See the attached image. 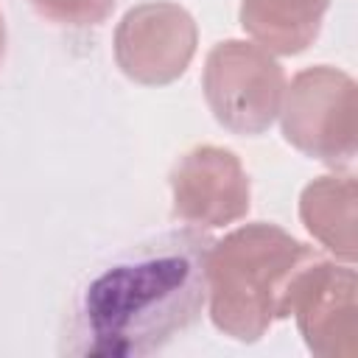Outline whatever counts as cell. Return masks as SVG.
<instances>
[{"mask_svg":"<svg viewBox=\"0 0 358 358\" xmlns=\"http://www.w3.org/2000/svg\"><path fill=\"white\" fill-rule=\"evenodd\" d=\"M210 243L207 232L176 227L109 257L78 285L59 352L143 358L165 350L207 305Z\"/></svg>","mask_w":358,"mask_h":358,"instance_id":"cell-1","label":"cell"},{"mask_svg":"<svg viewBox=\"0 0 358 358\" xmlns=\"http://www.w3.org/2000/svg\"><path fill=\"white\" fill-rule=\"evenodd\" d=\"M319 257L277 224L255 221L213 241L207 252V305L213 324L235 341H257L288 316L302 268Z\"/></svg>","mask_w":358,"mask_h":358,"instance_id":"cell-2","label":"cell"},{"mask_svg":"<svg viewBox=\"0 0 358 358\" xmlns=\"http://www.w3.org/2000/svg\"><path fill=\"white\" fill-rule=\"evenodd\" d=\"M204 98L213 117L232 134H263L285 95V70L255 42H218L204 62Z\"/></svg>","mask_w":358,"mask_h":358,"instance_id":"cell-3","label":"cell"},{"mask_svg":"<svg viewBox=\"0 0 358 358\" xmlns=\"http://www.w3.org/2000/svg\"><path fill=\"white\" fill-rule=\"evenodd\" d=\"M285 140L324 165H350L355 157V81L330 67L316 64L299 70L285 84L282 106Z\"/></svg>","mask_w":358,"mask_h":358,"instance_id":"cell-4","label":"cell"},{"mask_svg":"<svg viewBox=\"0 0 358 358\" xmlns=\"http://www.w3.org/2000/svg\"><path fill=\"white\" fill-rule=\"evenodd\" d=\"M196 42L199 28L182 6L140 3L115 28V62L131 81L162 87L187 70Z\"/></svg>","mask_w":358,"mask_h":358,"instance_id":"cell-5","label":"cell"},{"mask_svg":"<svg viewBox=\"0 0 358 358\" xmlns=\"http://www.w3.org/2000/svg\"><path fill=\"white\" fill-rule=\"evenodd\" d=\"M296 316L299 333L313 355H355V268L313 257L296 277L288 299V316Z\"/></svg>","mask_w":358,"mask_h":358,"instance_id":"cell-6","label":"cell"},{"mask_svg":"<svg viewBox=\"0 0 358 358\" xmlns=\"http://www.w3.org/2000/svg\"><path fill=\"white\" fill-rule=\"evenodd\" d=\"M173 215L196 229L235 224L249 213V176L229 148L196 145L171 168Z\"/></svg>","mask_w":358,"mask_h":358,"instance_id":"cell-7","label":"cell"},{"mask_svg":"<svg viewBox=\"0 0 358 358\" xmlns=\"http://www.w3.org/2000/svg\"><path fill=\"white\" fill-rule=\"evenodd\" d=\"M330 0H241V25L277 56L302 53L322 31Z\"/></svg>","mask_w":358,"mask_h":358,"instance_id":"cell-8","label":"cell"},{"mask_svg":"<svg viewBox=\"0 0 358 358\" xmlns=\"http://www.w3.org/2000/svg\"><path fill=\"white\" fill-rule=\"evenodd\" d=\"M299 218L327 252L355 263V179L350 173L313 179L302 190Z\"/></svg>","mask_w":358,"mask_h":358,"instance_id":"cell-9","label":"cell"},{"mask_svg":"<svg viewBox=\"0 0 358 358\" xmlns=\"http://www.w3.org/2000/svg\"><path fill=\"white\" fill-rule=\"evenodd\" d=\"M39 17L56 22V25H73V28H87V25H101L112 8L115 0H31Z\"/></svg>","mask_w":358,"mask_h":358,"instance_id":"cell-10","label":"cell"},{"mask_svg":"<svg viewBox=\"0 0 358 358\" xmlns=\"http://www.w3.org/2000/svg\"><path fill=\"white\" fill-rule=\"evenodd\" d=\"M3 50H6V25H3V11H0V62H3Z\"/></svg>","mask_w":358,"mask_h":358,"instance_id":"cell-11","label":"cell"}]
</instances>
